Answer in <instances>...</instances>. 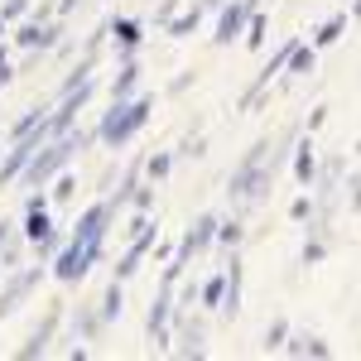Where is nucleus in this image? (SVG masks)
Returning <instances> with one entry per match:
<instances>
[{"label": "nucleus", "mask_w": 361, "mask_h": 361, "mask_svg": "<svg viewBox=\"0 0 361 361\" xmlns=\"http://www.w3.org/2000/svg\"><path fill=\"white\" fill-rule=\"evenodd\" d=\"M92 140H97V130H68V135L49 140V145H44V149L29 159V169L20 173V178H25L29 188H44V183H49V178H58V173L68 169V159H73L78 149H87Z\"/></svg>", "instance_id": "1"}, {"label": "nucleus", "mask_w": 361, "mask_h": 361, "mask_svg": "<svg viewBox=\"0 0 361 361\" xmlns=\"http://www.w3.org/2000/svg\"><path fill=\"white\" fill-rule=\"evenodd\" d=\"M154 111V102L149 97H126V102H111V111L102 116V126H97V140L106 145V149H121V145H130V140L145 130V121Z\"/></svg>", "instance_id": "2"}, {"label": "nucleus", "mask_w": 361, "mask_h": 361, "mask_svg": "<svg viewBox=\"0 0 361 361\" xmlns=\"http://www.w3.org/2000/svg\"><path fill=\"white\" fill-rule=\"evenodd\" d=\"M102 260V241H68V246H58L54 255V275L63 279V284H78V279H87V270Z\"/></svg>", "instance_id": "3"}, {"label": "nucleus", "mask_w": 361, "mask_h": 361, "mask_svg": "<svg viewBox=\"0 0 361 361\" xmlns=\"http://www.w3.org/2000/svg\"><path fill=\"white\" fill-rule=\"evenodd\" d=\"M130 236H135V241H130V250H126V260L116 265V279H121V284H126V279H130V275L140 270V260H145V250L154 246V236H159V226H154L149 217H145V212H140L135 222H130Z\"/></svg>", "instance_id": "4"}, {"label": "nucleus", "mask_w": 361, "mask_h": 361, "mask_svg": "<svg viewBox=\"0 0 361 361\" xmlns=\"http://www.w3.org/2000/svg\"><path fill=\"white\" fill-rule=\"evenodd\" d=\"M250 10H255L250 0H226V5H222V20H217V34H212V44H222V49H226L231 39H241V34H246Z\"/></svg>", "instance_id": "5"}, {"label": "nucleus", "mask_w": 361, "mask_h": 361, "mask_svg": "<svg viewBox=\"0 0 361 361\" xmlns=\"http://www.w3.org/2000/svg\"><path fill=\"white\" fill-rule=\"evenodd\" d=\"M111 217H116L111 202H92L82 217H78V226H73V241H102L106 226H111Z\"/></svg>", "instance_id": "6"}, {"label": "nucleus", "mask_w": 361, "mask_h": 361, "mask_svg": "<svg viewBox=\"0 0 361 361\" xmlns=\"http://www.w3.org/2000/svg\"><path fill=\"white\" fill-rule=\"evenodd\" d=\"M169 313H173V284H159V299L149 304V318H145V328L154 337V347H169Z\"/></svg>", "instance_id": "7"}, {"label": "nucleus", "mask_w": 361, "mask_h": 361, "mask_svg": "<svg viewBox=\"0 0 361 361\" xmlns=\"http://www.w3.org/2000/svg\"><path fill=\"white\" fill-rule=\"evenodd\" d=\"M212 241H217V217H212V212H202V217L188 226V236H183V246H178V255H173V260H183V265H188L197 250H207Z\"/></svg>", "instance_id": "8"}, {"label": "nucleus", "mask_w": 361, "mask_h": 361, "mask_svg": "<svg viewBox=\"0 0 361 361\" xmlns=\"http://www.w3.org/2000/svg\"><path fill=\"white\" fill-rule=\"evenodd\" d=\"M226 318H236L241 313V250H231V260H226V289H222V308Z\"/></svg>", "instance_id": "9"}, {"label": "nucleus", "mask_w": 361, "mask_h": 361, "mask_svg": "<svg viewBox=\"0 0 361 361\" xmlns=\"http://www.w3.org/2000/svg\"><path fill=\"white\" fill-rule=\"evenodd\" d=\"M34 284H39V265H34V270H25V275H15V279H10V284H5V294H0V318H10V313L20 308V299H25Z\"/></svg>", "instance_id": "10"}, {"label": "nucleus", "mask_w": 361, "mask_h": 361, "mask_svg": "<svg viewBox=\"0 0 361 361\" xmlns=\"http://www.w3.org/2000/svg\"><path fill=\"white\" fill-rule=\"evenodd\" d=\"M58 34H63L58 25H39V20H29L15 39H20V49H29V54H34V49H58Z\"/></svg>", "instance_id": "11"}, {"label": "nucleus", "mask_w": 361, "mask_h": 361, "mask_svg": "<svg viewBox=\"0 0 361 361\" xmlns=\"http://www.w3.org/2000/svg\"><path fill=\"white\" fill-rule=\"evenodd\" d=\"M284 352H289V357H313V361L333 357V347H328L323 337H313V333H294L289 342H284Z\"/></svg>", "instance_id": "12"}, {"label": "nucleus", "mask_w": 361, "mask_h": 361, "mask_svg": "<svg viewBox=\"0 0 361 361\" xmlns=\"http://www.w3.org/2000/svg\"><path fill=\"white\" fill-rule=\"evenodd\" d=\"M140 92V68L135 58H126L121 68H116V82H111V102H126V97H135Z\"/></svg>", "instance_id": "13"}, {"label": "nucleus", "mask_w": 361, "mask_h": 361, "mask_svg": "<svg viewBox=\"0 0 361 361\" xmlns=\"http://www.w3.org/2000/svg\"><path fill=\"white\" fill-rule=\"evenodd\" d=\"M202 342H207L202 318H188V323H183V337H178V357H202V352H207Z\"/></svg>", "instance_id": "14"}, {"label": "nucleus", "mask_w": 361, "mask_h": 361, "mask_svg": "<svg viewBox=\"0 0 361 361\" xmlns=\"http://www.w3.org/2000/svg\"><path fill=\"white\" fill-rule=\"evenodd\" d=\"M106 34H116V44H121V54L126 58H135V49H140V39H145V29H140V20H116Z\"/></svg>", "instance_id": "15"}, {"label": "nucleus", "mask_w": 361, "mask_h": 361, "mask_svg": "<svg viewBox=\"0 0 361 361\" xmlns=\"http://www.w3.org/2000/svg\"><path fill=\"white\" fill-rule=\"evenodd\" d=\"M54 328H58V313H49V318L34 328V337L20 347V357H25V361H29V357H44V352H49V337H54Z\"/></svg>", "instance_id": "16"}, {"label": "nucleus", "mask_w": 361, "mask_h": 361, "mask_svg": "<svg viewBox=\"0 0 361 361\" xmlns=\"http://www.w3.org/2000/svg\"><path fill=\"white\" fill-rule=\"evenodd\" d=\"M294 178H299L304 188H313V178H318V159H313V140H304V145L294 149Z\"/></svg>", "instance_id": "17"}, {"label": "nucleus", "mask_w": 361, "mask_h": 361, "mask_svg": "<svg viewBox=\"0 0 361 361\" xmlns=\"http://www.w3.org/2000/svg\"><path fill=\"white\" fill-rule=\"evenodd\" d=\"M342 29H347V15L323 20V25H318V34H313V49H328V44H337V39H342Z\"/></svg>", "instance_id": "18"}, {"label": "nucleus", "mask_w": 361, "mask_h": 361, "mask_svg": "<svg viewBox=\"0 0 361 361\" xmlns=\"http://www.w3.org/2000/svg\"><path fill=\"white\" fill-rule=\"evenodd\" d=\"M121 304H126V299H121V279H111V289L102 294V308H97L102 323H116V318H121Z\"/></svg>", "instance_id": "19"}, {"label": "nucleus", "mask_w": 361, "mask_h": 361, "mask_svg": "<svg viewBox=\"0 0 361 361\" xmlns=\"http://www.w3.org/2000/svg\"><path fill=\"white\" fill-rule=\"evenodd\" d=\"M222 289H226V270L222 275H212L202 289H197V299H202V308H222Z\"/></svg>", "instance_id": "20"}, {"label": "nucleus", "mask_w": 361, "mask_h": 361, "mask_svg": "<svg viewBox=\"0 0 361 361\" xmlns=\"http://www.w3.org/2000/svg\"><path fill=\"white\" fill-rule=\"evenodd\" d=\"M197 15H202V10H197V5H193V10H188V15H173V20H169V39H188V34H193V29H197Z\"/></svg>", "instance_id": "21"}, {"label": "nucleus", "mask_w": 361, "mask_h": 361, "mask_svg": "<svg viewBox=\"0 0 361 361\" xmlns=\"http://www.w3.org/2000/svg\"><path fill=\"white\" fill-rule=\"evenodd\" d=\"M217 241H222L226 250H241V241H246V226L236 222V217H231V222H217Z\"/></svg>", "instance_id": "22"}, {"label": "nucleus", "mask_w": 361, "mask_h": 361, "mask_svg": "<svg viewBox=\"0 0 361 361\" xmlns=\"http://www.w3.org/2000/svg\"><path fill=\"white\" fill-rule=\"evenodd\" d=\"M313 63H318V49H313V44H299V49H294V54H289V68H294V73H299V78H308V73H313Z\"/></svg>", "instance_id": "23"}, {"label": "nucleus", "mask_w": 361, "mask_h": 361, "mask_svg": "<svg viewBox=\"0 0 361 361\" xmlns=\"http://www.w3.org/2000/svg\"><path fill=\"white\" fill-rule=\"evenodd\" d=\"M284 342H289V323L275 318V323L265 328V352H284Z\"/></svg>", "instance_id": "24"}, {"label": "nucleus", "mask_w": 361, "mask_h": 361, "mask_svg": "<svg viewBox=\"0 0 361 361\" xmlns=\"http://www.w3.org/2000/svg\"><path fill=\"white\" fill-rule=\"evenodd\" d=\"M246 44L250 49H265V15L260 10H250V20H246Z\"/></svg>", "instance_id": "25"}, {"label": "nucleus", "mask_w": 361, "mask_h": 361, "mask_svg": "<svg viewBox=\"0 0 361 361\" xmlns=\"http://www.w3.org/2000/svg\"><path fill=\"white\" fill-rule=\"evenodd\" d=\"M169 169H173V154H149V159H145V173H149V183L169 178Z\"/></svg>", "instance_id": "26"}, {"label": "nucleus", "mask_w": 361, "mask_h": 361, "mask_svg": "<svg viewBox=\"0 0 361 361\" xmlns=\"http://www.w3.org/2000/svg\"><path fill=\"white\" fill-rule=\"evenodd\" d=\"M39 121H44V106H34V111H25V116H20V121H15V130H10V140L29 135V130H34V126H39Z\"/></svg>", "instance_id": "27"}, {"label": "nucleus", "mask_w": 361, "mask_h": 361, "mask_svg": "<svg viewBox=\"0 0 361 361\" xmlns=\"http://www.w3.org/2000/svg\"><path fill=\"white\" fill-rule=\"evenodd\" d=\"M97 328H102V313L82 308V313H78V333H82V337H97Z\"/></svg>", "instance_id": "28"}, {"label": "nucleus", "mask_w": 361, "mask_h": 361, "mask_svg": "<svg viewBox=\"0 0 361 361\" xmlns=\"http://www.w3.org/2000/svg\"><path fill=\"white\" fill-rule=\"evenodd\" d=\"M289 217H294V222L313 217V202H308V197H294V202H289Z\"/></svg>", "instance_id": "29"}, {"label": "nucleus", "mask_w": 361, "mask_h": 361, "mask_svg": "<svg viewBox=\"0 0 361 361\" xmlns=\"http://www.w3.org/2000/svg\"><path fill=\"white\" fill-rule=\"evenodd\" d=\"M323 255H328V246H323V241H308V246H304V265H318Z\"/></svg>", "instance_id": "30"}, {"label": "nucleus", "mask_w": 361, "mask_h": 361, "mask_svg": "<svg viewBox=\"0 0 361 361\" xmlns=\"http://www.w3.org/2000/svg\"><path fill=\"white\" fill-rule=\"evenodd\" d=\"M130 202H135V212H149V202H154V193H149V188H140V183H135V193H130Z\"/></svg>", "instance_id": "31"}, {"label": "nucleus", "mask_w": 361, "mask_h": 361, "mask_svg": "<svg viewBox=\"0 0 361 361\" xmlns=\"http://www.w3.org/2000/svg\"><path fill=\"white\" fill-rule=\"evenodd\" d=\"M73 188H78V183L63 173V178H58V188H54V197H58V202H68V197H73Z\"/></svg>", "instance_id": "32"}, {"label": "nucleus", "mask_w": 361, "mask_h": 361, "mask_svg": "<svg viewBox=\"0 0 361 361\" xmlns=\"http://www.w3.org/2000/svg\"><path fill=\"white\" fill-rule=\"evenodd\" d=\"M29 10V0H10V5H5V10H0V15H5V20H20V15H25Z\"/></svg>", "instance_id": "33"}, {"label": "nucleus", "mask_w": 361, "mask_h": 361, "mask_svg": "<svg viewBox=\"0 0 361 361\" xmlns=\"http://www.w3.org/2000/svg\"><path fill=\"white\" fill-rule=\"evenodd\" d=\"M10 78H15V73H10V58H5V54H0V87H5V82H10Z\"/></svg>", "instance_id": "34"}, {"label": "nucleus", "mask_w": 361, "mask_h": 361, "mask_svg": "<svg viewBox=\"0 0 361 361\" xmlns=\"http://www.w3.org/2000/svg\"><path fill=\"white\" fill-rule=\"evenodd\" d=\"M78 5H82V0H58V15H73Z\"/></svg>", "instance_id": "35"}, {"label": "nucleus", "mask_w": 361, "mask_h": 361, "mask_svg": "<svg viewBox=\"0 0 361 361\" xmlns=\"http://www.w3.org/2000/svg\"><path fill=\"white\" fill-rule=\"evenodd\" d=\"M352 207L361 212V178H352Z\"/></svg>", "instance_id": "36"}, {"label": "nucleus", "mask_w": 361, "mask_h": 361, "mask_svg": "<svg viewBox=\"0 0 361 361\" xmlns=\"http://www.w3.org/2000/svg\"><path fill=\"white\" fill-rule=\"evenodd\" d=\"M5 241H10V222H0V246H5Z\"/></svg>", "instance_id": "37"}, {"label": "nucleus", "mask_w": 361, "mask_h": 361, "mask_svg": "<svg viewBox=\"0 0 361 361\" xmlns=\"http://www.w3.org/2000/svg\"><path fill=\"white\" fill-rule=\"evenodd\" d=\"M352 15H361V0H357V5H352Z\"/></svg>", "instance_id": "38"}]
</instances>
